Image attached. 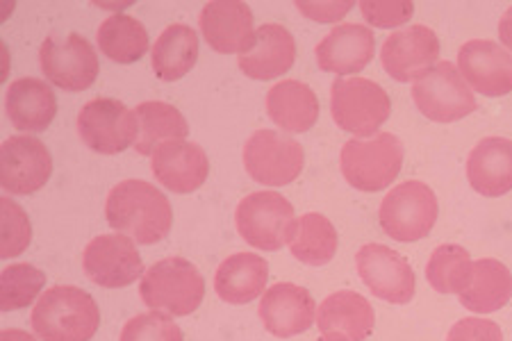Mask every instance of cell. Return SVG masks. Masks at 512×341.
Segmentation results:
<instances>
[{"label": "cell", "instance_id": "obj_29", "mask_svg": "<svg viewBox=\"0 0 512 341\" xmlns=\"http://www.w3.org/2000/svg\"><path fill=\"white\" fill-rule=\"evenodd\" d=\"M135 116L139 123V137H137L135 151L139 155H153L162 144L187 139L189 135V126L183 112L169 103H162V101L142 103L135 110Z\"/></svg>", "mask_w": 512, "mask_h": 341}, {"label": "cell", "instance_id": "obj_3", "mask_svg": "<svg viewBox=\"0 0 512 341\" xmlns=\"http://www.w3.org/2000/svg\"><path fill=\"white\" fill-rule=\"evenodd\" d=\"M235 226L249 246L276 253L285 244H292L299 219L285 196L276 191H255L237 205Z\"/></svg>", "mask_w": 512, "mask_h": 341}, {"label": "cell", "instance_id": "obj_18", "mask_svg": "<svg viewBox=\"0 0 512 341\" xmlns=\"http://www.w3.org/2000/svg\"><path fill=\"white\" fill-rule=\"evenodd\" d=\"M260 319L271 335L287 339L310 330L315 323V298L294 282H278L264 291Z\"/></svg>", "mask_w": 512, "mask_h": 341}, {"label": "cell", "instance_id": "obj_34", "mask_svg": "<svg viewBox=\"0 0 512 341\" xmlns=\"http://www.w3.org/2000/svg\"><path fill=\"white\" fill-rule=\"evenodd\" d=\"M119 341H183V330L162 312H146L130 319Z\"/></svg>", "mask_w": 512, "mask_h": 341}, {"label": "cell", "instance_id": "obj_28", "mask_svg": "<svg viewBox=\"0 0 512 341\" xmlns=\"http://www.w3.org/2000/svg\"><path fill=\"white\" fill-rule=\"evenodd\" d=\"M198 60V35L194 28L173 23L162 32L151 51L155 76L164 82H176L194 69Z\"/></svg>", "mask_w": 512, "mask_h": 341}, {"label": "cell", "instance_id": "obj_13", "mask_svg": "<svg viewBox=\"0 0 512 341\" xmlns=\"http://www.w3.org/2000/svg\"><path fill=\"white\" fill-rule=\"evenodd\" d=\"M355 266L369 291L381 301L406 305L415 296V271L406 257L383 244H367L355 255Z\"/></svg>", "mask_w": 512, "mask_h": 341}, {"label": "cell", "instance_id": "obj_10", "mask_svg": "<svg viewBox=\"0 0 512 341\" xmlns=\"http://www.w3.org/2000/svg\"><path fill=\"white\" fill-rule=\"evenodd\" d=\"M417 110L435 123H453L476 112L472 87L451 62H440L412 87Z\"/></svg>", "mask_w": 512, "mask_h": 341}, {"label": "cell", "instance_id": "obj_16", "mask_svg": "<svg viewBox=\"0 0 512 341\" xmlns=\"http://www.w3.org/2000/svg\"><path fill=\"white\" fill-rule=\"evenodd\" d=\"M458 71L483 96L497 98L512 91V55L494 41H467L458 53Z\"/></svg>", "mask_w": 512, "mask_h": 341}, {"label": "cell", "instance_id": "obj_2", "mask_svg": "<svg viewBox=\"0 0 512 341\" xmlns=\"http://www.w3.org/2000/svg\"><path fill=\"white\" fill-rule=\"evenodd\" d=\"M30 321L41 341H92L101 312L85 289L60 285L39 296Z\"/></svg>", "mask_w": 512, "mask_h": 341}, {"label": "cell", "instance_id": "obj_12", "mask_svg": "<svg viewBox=\"0 0 512 341\" xmlns=\"http://www.w3.org/2000/svg\"><path fill=\"white\" fill-rule=\"evenodd\" d=\"M87 278L105 289H121L144 278V262L135 239L126 235H101L89 241L82 255Z\"/></svg>", "mask_w": 512, "mask_h": 341}, {"label": "cell", "instance_id": "obj_15", "mask_svg": "<svg viewBox=\"0 0 512 341\" xmlns=\"http://www.w3.org/2000/svg\"><path fill=\"white\" fill-rule=\"evenodd\" d=\"M381 60L394 80L417 82L440 64V39L426 26L396 30L385 39Z\"/></svg>", "mask_w": 512, "mask_h": 341}, {"label": "cell", "instance_id": "obj_17", "mask_svg": "<svg viewBox=\"0 0 512 341\" xmlns=\"http://www.w3.org/2000/svg\"><path fill=\"white\" fill-rule=\"evenodd\" d=\"M198 23L203 39L217 53L244 55L255 44L253 12L239 0H212L203 7Z\"/></svg>", "mask_w": 512, "mask_h": 341}, {"label": "cell", "instance_id": "obj_25", "mask_svg": "<svg viewBox=\"0 0 512 341\" xmlns=\"http://www.w3.org/2000/svg\"><path fill=\"white\" fill-rule=\"evenodd\" d=\"M269 280V264L258 253H235L226 257L214 276V289L221 301L244 305L258 298Z\"/></svg>", "mask_w": 512, "mask_h": 341}, {"label": "cell", "instance_id": "obj_21", "mask_svg": "<svg viewBox=\"0 0 512 341\" xmlns=\"http://www.w3.org/2000/svg\"><path fill=\"white\" fill-rule=\"evenodd\" d=\"M294 60L296 41L292 32L278 23H267L255 32V44L249 51L237 57V66L253 80H274L285 76Z\"/></svg>", "mask_w": 512, "mask_h": 341}, {"label": "cell", "instance_id": "obj_23", "mask_svg": "<svg viewBox=\"0 0 512 341\" xmlns=\"http://www.w3.org/2000/svg\"><path fill=\"white\" fill-rule=\"evenodd\" d=\"M467 178L476 194L497 198L512 191V141L487 137L478 141L467 160Z\"/></svg>", "mask_w": 512, "mask_h": 341}, {"label": "cell", "instance_id": "obj_1", "mask_svg": "<svg viewBox=\"0 0 512 341\" xmlns=\"http://www.w3.org/2000/svg\"><path fill=\"white\" fill-rule=\"evenodd\" d=\"M110 226L137 244H158L171 232L173 210L169 198L146 180H123L105 203Z\"/></svg>", "mask_w": 512, "mask_h": 341}, {"label": "cell", "instance_id": "obj_22", "mask_svg": "<svg viewBox=\"0 0 512 341\" xmlns=\"http://www.w3.org/2000/svg\"><path fill=\"white\" fill-rule=\"evenodd\" d=\"M374 307L358 291H335L319 305L317 326L321 335L342 337L346 341H365L374 330Z\"/></svg>", "mask_w": 512, "mask_h": 341}, {"label": "cell", "instance_id": "obj_27", "mask_svg": "<svg viewBox=\"0 0 512 341\" xmlns=\"http://www.w3.org/2000/svg\"><path fill=\"white\" fill-rule=\"evenodd\" d=\"M458 296L460 303L476 314L497 312L512 298V273L506 264L485 257L474 262L472 282Z\"/></svg>", "mask_w": 512, "mask_h": 341}, {"label": "cell", "instance_id": "obj_40", "mask_svg": "<svg viewBox=\"0 0 512 341\" xmlns=\"http://www.w3.org/2000/svg\"><path fill=\"white\" fill-rule=\"evenodd\" d=\"M0 341H37L35 337L30 335L26 330H3V335H0Z\"/></svg>", "mask_w": 512, "mask_h": 341}, {"label": "cell", "instance_id": "obj_6", "mask_svg": "<svg viewBox=\"0 0 512 341\" xmlns=\"http://www.w3.org/2000/svg\"><path fill=\"white\" fill-rule=\"evenodd\" d=\"M333 119L351 135L369 137L390 119L392 101L387 91L374 80L337 78L333 82Z\"/></svg>", "mask_w": 512, "mask_h": 341}, {"label": "cell", "instance_id": "obj_35", "mask_svg": "<svg viewBox=\"0 0 512 341\" xmlns=\"http://www.w3.org/2000/svg\"><path fill=\"white\" fill-rule=\"evenodd\" d=\"M0 212H3V248H0V255H3L5 260H10V257H16L26 251L32 239V228L28 214L23 212L12 198L3 196Z\"/></svg>", "mask_w": 512, "mask_h": 341}, {"label": "cell", "instance_id": "obj_30", "mask_svg": "<svg viewBox=\"0 0 512 341\" xmlns=\"http://www.w3.org/2000/svg\"><path fill=\"white\" fill-rule=\"evenodd\" d=\"M98 51L117 64L139 62L151 48L148 32L142 21L130 14H112L98 28Z\"/></svg>", "mask_w": 512, "mask_h": 341}, {"label": "cell", "instance_id": "obj_20", "mask_svg": "<svg viewBox=\"0 0 512 341\" xmlns=\"http://www.w3.org/2000/svg\"><path fill=\"white\" fill-rule=\"evenodd\" d=\"M374 51V32L360 23H344L319 41L317 64L321 71L349 76V73H360L365 69L374 60Z\"/></svg>", "mask_w": 512, "mask_h": 341}, {"label": "cell", "instance_id": "obj_7", "mask_svg": "<svg viewBox=\"0 0 512 341\" xmlns=\"http://www.w3.org/2000/svg\"><path fill=\"white\" fill-rule=\"evenodd\" d=\"M383 230L396 241H419L437 221V198L424 182L408 180L394 187L381 203Z\"/></svg>", "mask_w": 512, "mask_h": 341}, {"label": "cell", "instance_id": "obj_41", "mask_svg": "<svg viewBox=\"0 0 512 341\" xmlns=\"http://www.w3.org/2000/svg\"><path fill=\"white\" fill-rule=\"evenodd\" d=\"M317 341H346V339H342V337H333V335H324V337H321V339H317Z\"/></svg>", "mask_w": 512, "mask_h": 341}, {"label": "cell", "instance_id": "obj_39", "mask_svg": "<svg viewBox=\"0 0 512 341\" xmlns=\"http://www.w3.org/2000/svg\"><path fill=\"white\" fill-rule=\"evenodd\" d=\"M499 39H501V44L508 48V53L512 55V7H510V10H506V14L501 16V21H499Z\"/></svg>", "mask_w": 512, "mask_h": 341}, {"label": "cell", "instance_id": "obj_36", "mask_svg": "<svg viewBox=\"0 0 512 341\" xmlns=\"http://www.w3.org/2000/svg\"><path fill=\"white\" fill-rule=\"evenodd\" d=\"M360 12L365 21L374 28H399L408 23L415 14V3L412 0H387V3H376V0H365L360 3Z\"/></svg>", "mask_w": 512, "mask_h": 341}, {"label": "cell", "instance_id": "obj_11", "mask_svg": "<svg viewBox=\"0 0 512 341\" xmlns=\"http://www.w3.org/2000/svg\"><path fill=\"white\" fill-rule=\"evenodd\" d=\"M303 146L276 130H258L244 146L246 173L267 187H285L301 176Z\"/></svg>", "mask_w": 512, "mask_h": 341}, {"label": "cell", "instance_id": "obj_32", "mask_svg": "<svg viewBox=\"0 0 512 341\" xmlns=\"http://www.w3.org/2000/svg\"><path fill=\"white\" fill-rule=\"evenodd\" d=\"M474 262L458 244H442L435 248L426 264V278L440 294H462L472 282Z\"/></svg>", "mask_w": 512, "mask_h": 341}, {"label": "cell", "instance_id": "obj_38", "mask_svg": "<svg viewBox=\"0 0 512 341\" xmlns=\"http://www.w3.org/2000/svg\"><path fill=\"white\" fill-rule=\"evenodd\" d=\"M296 7L312 21L333 23L344 19L353 10V3H296Z\"/></svg>", "mask_w": 512, "mask_h": 341}, {"label": "cell", "instance_id": "obj_33", "mask_svg": "<svg viewBox=\"0 0 512 341\" xmlns=\"http://www.w3.org/2000/svg\"><path fill=\"white\" fill-rule=\"evenodd\" d=\"M46 285L44 271L32 264H12L0 276V307L3 312L23 310L35 303L39 291Z\"/></svg>", "mask_w": 512, "mask_h": 341}, {"label": "cell", "instance_id": "obj_8", "mask_svg": "<svg viewBox=\"0 0 512 341\" xmlns=\"http://www.w3.org/2000/svg\"><path fill=\"white\" fill-rule=\"evenodd\" d=\"M78 135L87 148L101 155H117L137 144L139 123L121 101L96 98L82 105L78 114Z\"/></svg>", "mask_w": 512, "mask_h": 341}, {"label": "cell", "instance_id": "obj_9", "mask_svg": "<svg viewBox=\"0 0 512 341\" xmlns=\"http://www.w3.org/2000/svg\"><path fill=\"white\" fill-rule=\"evenodd\" d=\"M39 64L44 76L64 91L89 89L101 69L94 46L78 32L64 37H46L39 48Z\"/></svg>", "mask_w": 512, "mask_h": 341}, {"label": "cell", "instance_id": "obj_19", "mask_svg": "<svg viewBox=\"0 0 512 341\" xmlns=\"http://www.w3.org/2000/svg\"><path fill=\"white\" fill-rule=\"evenodd\" d=\"M151 160L155 180L173 194H192L208 180L210 162L198 144L178 139L162 144Z\"/></svg>", "mask_w": 512, "mask_h": 341}, {"label": "cell", "instance_id": "obj_31", "mask_svg": "<svg viewBox=\"0 0 512 341\" xmlns=\"http://www.w3.org/2000/svg\"><path fill=\"white\" fill-rule=\"evenodd\" d=\"M289 248L299 262L308 266H324L335 257L337 230L324 214H303Z\"/></svg>", "mask_w": 512, "mask_h": 341}, {"label": "cell", "instance_id": "obj_4", "mask_svg": "<svg viewBox=\"0 0 512 341\" xmlns=\"http://www.w3.org/2000/svg\"><path fill=\"white\" fill-rule=\"evenodd\" d=\"M342 173L360 191H383L399 178L403 166V141L392 132L346 141L340 155Z\"/></svg>", "mask_w": 512, "mask_h": 341}, {"label": "cell", "instance_id": "obj_24", "mask_svg": "<svg viewBox=\"0 0 512 341\" xmlns=\"http://www.w3.org/2000/svg\"><path fill=\"white\" fill-rule=\"evenodd\" d=\"M5 112L16 130L44 132L57 114L53 89L37 78H19L7 87Z\"/></svg>", "mask_w": 512, "mask_h": 341}, {"label": "cell", "instance_id": "obj_26", "mask_svg": "<svg viewBox=\"0 0 512 341\" xmlns=\"http://www.w3.org/2000/svg\"><path fill=\"white\" fill-rule=\"evenodd\" d=\"M267 112L285 132H308L319 119V101L305 82L283 80L269 89Z\"/></svg>", "mask_w": 512, "mask_h": 341}, {"label": "cell", "instance_id": "obj_37", "mask_svg": "<svg viewBox=\"0 0 512 341\" xmlns=\"http://www.w3.org/2000/svg\"><path fill=\"white\" fill-rule=\"evenodd\" d=\"M447 341H503V332L494 321L487 319H460L449 330Z\"/></svg>", "mask_w": 512, "mask_h": 341}, {"label": "cell", "instance_id": "obj_5", "mask_svg": "<svg viewBox=\"0 0 512 341\" xmlns=\"http://www.w3.org/2000/svg\"><path fill=\"white\" fill-rule=\"evenodd\" d=\"M139 294L153 310H164L171 316H187L203 303L205 280L201 271L185 257H167L144 273Z\"/></svg>", "mask_w": 512, "mask_h": 341}, {"label": "cell", "instance_id": "obj_14", "mask_svg": "<svg viewBox=\"0 0 512 341\" xmlns=\"http://www.w3.org/2000/svg\"><path fill=\"white\" fill-rule=\"evenodd\" d=\"M53 173V160L39 139L14 135L0 148V185L7 194L30 196L46 185Z\"/></svg>", "mask_w": 512, "mask_h": 341}]
</instances>
